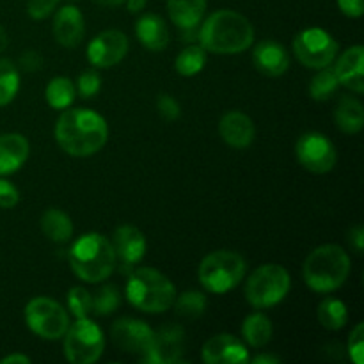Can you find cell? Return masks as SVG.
<instances>
[{"label": "cell", "mask_w": 364, "mask_h": 364, "mask_svg": "<svg viewBox=\"0 0 364 364\" xmlns=\"http://www.w3.org/2000/svg\"><path fill=\"white\" fill-rule=\"evenodd\" d=\"M252 63L265 77H281L290 68V53L277 41L265 39L252 50Z\"/></svg>", "instance_id": "ac0fdd59"}, {"label": "cell", "mask_w": 364, "mask_h": 364, "mask_svg": "<svg viewBox=\"0 0 364 364\" xmlns=\"http://www.w3.org/2000/svg\"><path fill=\"white\" fill-rule=\"evenodd\" d=\"M85 34L84 14L75 6H64L53 16V38L60 46L75 48Z\"/></svg>", "instance_id": "2e32d148"}, {"label": "cell", "mask_w": 364, "mask_h": 364, "mask_svg": "<svg viewBox=\"0 0 364 364\" xmlns=\"http://www.w3.org/2000/svg\"><path fill=\"white\" fill-rule=\"evenodd\" d=\"M338 6L348 18H359L364 13V0H338Z\"/></svg>", "instance_id": "60d3db41"}, {"label": "cell", "mask_w": 364, "mask_h": 364, "mask_svg": "<svg viewBox=\"0 0 364 364\" xmlns=\"http://www.w3.org/2000/svg\"><path fill=\"white\" fill-rule=\"evenodd\" d=\"M64 355L71 364H92L105 350V336L89 316L70 323L64 334Z\"/></svg>", "instance_id": "ba28073f"}, {"label": "cell", "mask_w": 364, "mask_h": 364, "mask_svg": "<svg viewBox=\"0 0 364 364\" xmlns=\"http://www.w3.org/2000/svg\"><path fill=\"white\" fill-rule=\"evenodd\" d=\"M135 34L141 45L149 52H162L169 45V28L159 14H144L135 25Z\"/></svg>", "instance_id": "7402d4cb"}, {"label": "cell", "mask_w": 364, "mask_h": 364, "mask_svg": "<svg viewBox=\"0 0 364 364\" xmlns=\"http://www.w3.org/2000/svg\"><path fill=\"white\" fill-rule=\"evenodd\" d=\"M340 85L350 89L355 95L364 92V48L361 45H354L345 50L334 66Z\"/></svg>", "instance_id": "d6986e66"}, {"label": "cell", "mask_w": 364, "mask_h": 364, "mask_svg": "<svg viewBox=\"0 0 364 364\" xmlns=\"http://www.w3.org/2000/svg\"><path fill=\"white\" fill-rule=\"evenodd\" d=\"M219 135L228 146L235 149H244L252 144L256 137V128L251 117L238 110L226 112L219 121Z\"/></svg>", "instance_id": "e0dca14e"}, {"label": "cell", "mask_w": 364, "mask_h": 364, "mask_svg": "<svg viewBox=\"0 0 364 364\" xmlns=\"http://www.w3.org/2000/svg\"><path fill=\"white\" fill-rule=\"evenodd\" d=\"M119 302L121 294L119 290H117V287H114V284H105V287H102L95 295H92L91 313L100 316L110 315V313H114L119 308Z\"/></svg>", "instance_id": "d6a6232c"}, {"label": "cell", "mask_w": 364, "mask_h": 364, "mask_svg": "<svg viewBox=\"0 0 364 364\" xmlns=\"http://www.w3.org/2000/svg\"><path fill=\"white\" fill-rule=\"evenodd\" d=\"M338 89H340V80L329 66L318 70V73L309 82V96L315 102H327L336 95Z\"/></svg>", "instance_id": "4dcf8cb0"}, {"label": "cell", "mask_w": 364, "mask_h": 364, "mask_svg": "<svg viewBox=\"0 0 364 364\" xmlns=\"http://www.w3.org/2000/svg\"><path fill=\"white\" fill-rule=\"evenodd\" d=\"M18 201H20V192H18V188L9 180H4L0 176V208H14L18 205Z\"/></svg>", "instance_id": "f35d334b"}, {"label": "cell", "mask_w": 364, "mask_h": 364, "mask_svg": "<svg viewBox=\"0 0 364 364\" xmlns=\"http://www.w3.org/2000/svg\"><path fill=\"white\" fill-rule=\"evenodd\" d=\"M7 45H9V38H7V32L0 25V52H4L7 48Z\"/></svg>", "instance_id": "7dc6e473"}, {"label": "cell", "mask_w": 364, "mask_h": 364, "mask_svg": "<svg viewBox=\"0 0 364 364\" xmlns=\"http://www.w3.org/2000/svg\"><path fill=\"white\" fill-rule=\"evenodd\" d=\"M55 141L64 153L85 159L98 153L109 141L103 116L89 109H64L55 123Z\"/></svg>", "instance_id": "6da1fadb"}, {"label": "cell", "mask_w": 364, "mask_h": 364, "mask_svg": "<svg viewBox=\"0 0 364 364\" xmlns=\"http://www.w3.org/2000/svg\"><path fill=\"white\" fill-rule=\"evenodd\" d=\"M16 363L18 364H31V359L23 354H11L0 361V364H16Z\"/></svg>", "instance_id": "ee69618b"}, {"label": "cell", "mask_w": 364, "mask_h": 364, "mask_svg": "<svg viewBox=\"0 0 364 364\" xmlns=\"http://www.w3.org/2000/svg\"><path fill=\"white\" fill-rule=\"evenodd\" d=\"M334 123L343 134H359L364 127L363 103L354 96H341L334 110Z\"/></svg>", "instance_id": "cb8c5ba5"}, {"label": "cell", "mask_w": 364, "mask_h": 364, "mask_svg": "<svg viewBox=\"0 0 364 364\" xmlns=\"http://www.w3.org/2000/svg\"><path fill=\"white\" fill-rule=\"evenodd\" d=\"M45 98L52 109L64 110L71 107V103L75 102L77 89H75V84L68 77H55L46 85Z\"/></svg>", "instance_id": "4316f807"}, {"label": "cell", "mask_w": 364, "mask_h": 364, "mask_svg": "<svg viewBox=\"0 0 364 364\" xmlns=\"http://www.w3.org/2000/svg\"><path fill=\"white\" fill-rule=\"evenodd\" d=\"M350 270V256L341 245L323 244L313 249L304 259L302 277L316 294H331L343 287Z\"/></svg>", "instance_id": "3957f363"}, {"label": "cell", "mask_w": 364, "mask_h": 364, "mask_svg": "<svg viewBox=\"0 0 364 364\" xmlns=\"http://www.w3.org/2000/svg\"><path fill=\"white\" fill-rule=\"evenodd\" d=\"M31 146L21 134L0 135V176H7L20 169L28 159Z\"/></svg>", "instance_id": "44dd1931"}, {"label": "cell", "mask_w": 364, "mask_h": 364, "mask_svg": "<svg viewBox=\"0 0 364 364\" xmlns=\"http://www.w3.org/2000/svg\"><path fill=\"white\" fill-rule=\"evenodd\" d=\"M130 43L124 32L110 28V31H103L91 39L87 46V59L91 66L100 68V70H107L127 57Z\"/></svg>", "instance_id": "4fadbf2b"}, {"label": "cell", "mask_w": 364, "mask_h": 364, "mask_svg": "<svg viewBox=\"0 0 364 364\" xmlns=\"http://www.w3.org/2000/svg\"><path fill=\"white\" fill-rule=\"evenodd\" d=\"M75 89H77V92L82 98H92L102 89V77H100V73L96 70H85L84 73L78 75Z\"/></svg>", "instance_id": "e575fe53"}, {"label": "cell", "mask_w": 364, "mask_h": 364, "mask_svg": "<svg viewBox=\"0 0 364 364\" xmlns=\"http://www.w3.org/2000/svg\"><path fill=\"white\" fill-rule=\"evenodd\" d=\"M169 18L180 31L196 28L206 13V0H167Z\"/></svg>", "instance_id": "603a6c76"}, {"label": "cell", "mask_w": 364, "mask_h": 364, "mask_svg": "<svg viewBox=\"0 0 364 364\" xmlns=\"http://www.w3.org/2000/svg\"><path fill=\"white\" fill-rule=\"evenodd\" d=\"M68 259L75 276L91 284L109 279L117 263L112 244L100 233H85L77 238L68 252Z\"/></svg>", "instance_id": "277c9868"}, {"label": "cell", "mask_w": 364, "mask_h": 364, "mask_svg": "<svg viewBox=\"0 0 364 364\" xmlns=\"http://www.w3.org/2000/svg\"><path fill=\"white\" fill-rule=\"evenodd\" d=\"M156 109L162 119L166 121H176L181 116V109L178 105L176 100L169 95H160L156 100Z\"/></svg>", "instance_id": "74e56055"}, {"label": "cell", "mask_w": 364, "mask_h": 364, "mask_svg": "<svg viewBox=\"0 0 364 364\" xmlns=\"http://www.w3.org/2000/svg\"><path fill=\"white\" fill-rule=\"evenodd\" d=\"M41 231L48 240L64 244L73 237V223L70 215L59 208H48L41 215Z\"/></svg>", "instance_id": "d4e9b609"}, {"label": "cell", "mask_w": 364, "mask_h": 364, "mask_svg": "<svg viewBox=\"0 0 364 364\" xmlns=\"http://www.w3.org/2000/svg\"><path fill=\"white\" fill-rule=\"evenodd\" d=\"M316 316H318V322L322 323L326 329L340 331L347 326L348 309L347 306H345V302L340 301V299L327 297L320 302Z\"/></svg>", "instance_id": "83f0119b"}, {"label": "cell", "mask_w": 364, "mask_h": 364, "mask_svg": "<svg viewBox=\"0 0 364 364\" xmlns=\"http://www.w3.org/2000/svg\"><path fill=\"white\" fill-rule=\"evenodd\" d=\"M98 6H103V7H117L121 6V4H124L127 0H95Z\"/></svg>", "instance_id": "bcb514c9"}, {"label": "cell", "mask_w": 364, "mask_h": 364, "mask_svg": "<svg viewBox=\"0 0 364 364\" xmlns=\"http://www.w3.org/2000/svg\"><path fill=\"white\" fill-rule=\"evenodd\" d=\"M201 359L206 364H244L249 363L251 355L238 338L230 333H223L205 341Z\"/></svg>", "instance_id": "9a60e30c"}, {"label": "cell", "mask_w": 364, "mask_h": 364, "mask_svg": "<svg viewBox=\"0 0 364 364\" xmlns=\"http://www.w3.org/2000/svg\"><path fill=\"white\" fill-rule=\"evenodd\" d=\"M348 244L354 247V251L358 252V255H361L364 247V230L361 226H355L348 231Z\"/></svg>", "instance_id": "b9f144b4"}, {"label": "cell", "mask_w": 364, "mask_h": 364, "mask_svg": "<svg viewBox=\"0 0 364 364\" xmlns=\"http://www.w3.org/2000/svg\"><path fill=\"white\" fill-rule=\"evenodd\" d=\"M206 50L201 45H188L174 59V70L181 77H194L205 68Z\"/></svg>", "instance_id": "f1b7e54d"}, {"label": "cell", "mask_w": 364, "mask_h": 364, "mask_svg": "<svg viewBox=\"0 0 364 364\" xmlns=\"http://www.w3.org/2000/svg\"><path fill=\"white\" fill-rule=\"evenodd\" d=\"M60 0H28L27 13L32 20H45L50 14L55 13Z\"/></svg>", "instance_id": "8d00e7d4"}, {"label": "cell", "mask_w": 364, "mask_h": 364, "mask_svg": "<svg viewBox=\"0 0 364 364\" xmlns=\"http://www.w3.org/2000/svg\"><path fill=\"white\" fill-rule=\"evenodd\" d=\"M20 89V71L9 59H0V107L9 105Z\"/></svg>", "instance_id": "1f68e13d"}, {"label": "cell", "mask_w": 364, "mask_h": 364, "mask_svg": "<svg viewBox=\"0 0 364 364\" xmlns=\"http://www.w3.org/2000/svg\"><path fill=\"white\" fill-rule=\"evenodd\" d=\"M68 308L75 318H85L92 315V294L82 287L71 288L68 294Z\"/></svg>", "instance_id": "836d02e7"}, {"label": "cell", "mask_w": 364, "mask_h": 364, "mask_svg": "<svg viewBox=\"0 0 364 364\" xmlns=\"http://www.w3.org/2000/svg\"><path fill=\"white\" fill-rule=\"evenodd\" d=\"M198 38L206 52L217 55H235L245 52L252 45L255 27L244 14L231 9H220L203 21Z\"/></svg>", "instance_id": "7a4b0ae2"}, {"label": "cell", "mask_w": 364, "mask_h": 364, "mask_svg": "<svg viewBox=\"0 0 364 364\" xmlns=\"http://www.w3.org/2000/svg\"><path fill=\"white\" fill-rule=\"evenodd\" d=\"M27 327L43 340H60L70 327L68 311L50 297H34L25 306Z\"/></svg>", "instance_id": "9c48e42d"}, {"label": "cell", "mask_w": 364, "mask_h": 364, "mask_svg": "<svg viewBox=\"0 0 364 364\" xmlns=\"http://www.w3.org/2000/svg\"><path fill=\"white\" fill-rule=\"evenodd\" d=\"M127 7L130 13L137 14L146 7V0H127Z\"/></svg>", "instance_id": "f6af8a7d"}, {"label": "cell", "mask_w": 364, "mask_h": 364, "mask_svg": "<svg viewBox=\"0 0 364 364\" xmlns=\"http://www.w3.org/2000/svg\"><path fill=\"white\" fill-rule=\"evenodd\" d=\"M185 352V331L176 323H167L153 331L148 350L142 355V361L151 364H176L181 363Z\"/></svg>", "instance_id": "7c38bea8"}, {"label": "cell", "mask_w": 364, "mask_h": 364, "mask_svg": "<svg viewBox=\"0 0 364 364\" xmlns=\"http://www.w3.org/2000/svg\"><path fill=\"white\" fill-rule=\"evenodd\" d=\"M291 287V277L284 267L267 263L258 267L245 283V299L256 309H269L284 301Z\"/></svg>", "instance_id": "52a82bcc"}, {"label": "cell", "mask_w": 364, "mask_h": 364, "mask_svg": "<svg viewBox=\"0 0 364 364\" xmlns=\"http://www.w3.org/2000/svg\"><path fill=\"white\" fill-rule=\"evenodd\" d=\"M153 329L144 322V320L130 318V316H124V318L116 320L112 323V329H110V338H112V343L119 348L121 352H127V354L134 355H144V352L148 350V345L151 341Z\"/></svg>", "instance_id": "5bb4252c"}, {"label": "cell", "mask_w": 364, "mask_h": 364, "mask_svg": "<svg viewBox=\"0 0 364 364\" xmlns=\"http://www.w3.org/2000/svg\"><path fill=\"white\" fill-rule=\"evenodd\" d=\"M128 302L139 311L160 315L173 308L176 288L167 276L151 267H141L132 272L124 288Z\"/></svg>", "instance_id": "5b68a950"}, {"label": "cell", "mask_w": 364, "mask_h": 364, "mask_svg": "<svg viewBox=\"0 0 364 364\" xmlns=\"http://www.w3.org/2000/svg\"><path fill=\"white\" fill-rule=\"evenodd\" d=\"M247 272V263L235 251H213L199 263V283L210 294L223 295L240 284Z\"/></svg>", "instance_id": "8992f818"}, {"label": "cell", "mask_w": 364, "mask_h": 364, "mask_svg": "<svg viewBox=\"0 0 364 364\" xmlns=\"http://www.w3.org/2000/svg\"><path fill=\"white\" fill-rule=\"evenodd\" d=\"M112 244L116 258L121 259L124 265H135V263L142 262L148 249V242H146L144 233L137 230L135 226H119L112 235Z\"/></svg>", "instance_id": "ffe728a7"}, {"label": "cell", "mask_w": 364, "mask_h": 364, "mask_svg": "<svg viewBox=\"0 0 364 364\" xmlns=\"http://www.w3.org/2000/svg\"><path fill=\"white\" fill-rule=\"evenodd\" d=\"M297 160L306 171L313 174H326L334 169L338 162L336 146L327 135L318 132H308L301 135L295 146Z\"/></svg>", "instance_id": "8fae6325"}, {"label": "cell", "mask_w": 364, "mask_h": 364, "mask_svg": "<svg viewBox=\"0 0 364 364\" xmlns=\"http://www.w3.org/2000/svg\"><path fill=\"white\" fill-rule=\"evenodd\" d=\"M251 363L255 364H279L281 359L277 358V355H269V354H259L256 355V358L249 359Z\"/></svg>", "instance_id": "7bdbcfd3"}, {"label": "cell", "mask_w": 364, "mask_h": 364, "mask_svg": "<svg viewBox=\"0 0 364 364\" xmlns=\"http://www.w3.org/2000/svg\"><path fill=\"white\" fill-rule=\"evenodd\" d=\"M174 311L178 316L187 320H196L206 311L208 308V299L203 291L198 290H187L174 299Z\"/></svg>", "instance_id": "f546056e"}, {"label": "cell", "mask_w": 364, "mask_h": 364, "mask_svg": "<svg viewBox=\"0 0 364 364\" xmlns=\"http://www.w3.org/2000/svg\"><path fill=\"white\" fill-rule=\"evenodd\" d=\"M41 64H43L41 55H39L38 52H34V50H27V52L20 57V64H18V66H20L23 71L32 73V71H38L39 68H41Z\"/></svg>", "instance_id": "ab89813d"}, {"label": "cell", "mask_w": 364, "mask_h": 364, "mask_svg": "<svg viewBox=\"0 0 364 364\" xmlns=\"http://www.w3.org/2000/svg\"><path fill=\"white\" fill-rule=\"evenodd\" d=\"M272 322L263 313H252V315L245 316L244 323H242V336L244 341L252 348H262L272 340Z\"/></svg>", "instance_id": "484cf974"}, {"label": "cell", "mask_w": 364, "mask_h": 364, "mask_svg": "<svg viewBox=\"0 0 364 364\" xmlns=\"http://www.w3.org/2000/svg\"><path fill=\"white\" fill-rule=\"evenodd\" d=\"M294 53L302 66L309 70H322L331 66L338 57V43L323 28H304L295 36Z\"/></svg>", "instance_id": "30bf717a"}, {"label": "cell", "mask_w": 364, "mask_h": 364, "mask_svg": "<svg viewBox=\"0 0 364 364\" xmlns=\"http://www.w3.org/2000/svg\"><path fill=\"white\" fill-rule=\"evenodd\" d=\"M348 354L355 364L364 363V323L359 322L348 338Z\"/></svg>", "instance_id": "d590c367"}]
</instances>
